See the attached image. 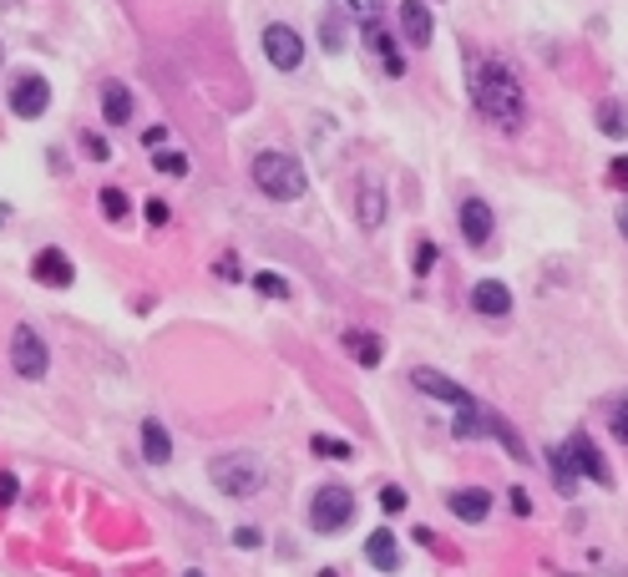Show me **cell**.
I'll use <instances>...</instances> for the list:
<instances>
[{"mask_svg":"<svg viewBox=\"0 0 628 577\" xmlns=\"http://www.w3.org/2000/svg\"><path fill=\"white\" fill-rule=\"evenodd\" d=\"M563 456H568L573 476H588L593 486H613V471H608V461L598 456V446H593L588 431H573V436L563 441Z\"/></svg>","mask_w":628,"mask_h":577,"instance_id":"52a82bcc","label":"cell"},{"mask_svg":"<svg viewBox=\"0 0 628 577\" xmlns=\"http://www.w3.org/2000/svg\"><path fill=\"white\" fill-rule=\"evenodd\" d=\"M547 466H553V476H558V486H563V491H573V466H568L563 446H553V451H547Z\"/></svg>","mask_w":628,"mask_h":577,"instance_id":"4316f807","label":"cell"},{"mask_svg":"<svg viewBox=\"0 0 628 577\" xmlns=\"http://www.w3.org/2000/svg\"><path fill=\"white\" fill-rule=\"evenodd\" d=\"M142 456H147L152 466H163V461L173 456V441H168L163 421H142Z\"/></svg>","mask_w":628,"mask_h":577,"instance_id":"44dd1931","label":"cell"},{"mask_svg":"<svg viewBox=\"0 0 628 577\" xmlns=\"http://www.w3.org/2000/svg\"><path fill=\"white\" fill-rule=\"evenodd\" d=\"M471 102H477V112L502 127V132H522L527 122V92H522V81L507 61H471Z\"/></svg>","mask_w":628,"mask_h":577,"instance_id":"6da1fadb","label":"cell"},{"mask_svg":"<svg viewBox=\"0 0 628 577\" xmlns=\"http://www.w3.org/2000/svg\"><path fill=\"white\" fill-rule=\"evenodd\" d=\"M340 340H345V350H350L365 370H375V365H380V355H385L380 335H370V329H350V335H340Z\"/></svg>","mask_w":628,"mask_h":577,"instance_id":"d6986e66","label":"cell"},{"mask_svg":"<svg viewBox=\"0 0 628 577\" xmlns=\"http://www.w3.org/2000/svg\"><path fill=\"white\" fill-rule=\"evenodd\" d=\"M471 309H477L482 319H507L512 314V289L502 279H482L477 289H471Z\"/></svg>","mask_w":628,"mask_h":577,"instance_id":"7c38bea8","label":"cell"},{"mask_svg":"<svg viewBox=\"0 0 628 577\" xmlns=\"http://www.w3.org/2000/svg\"><path fill=\"white\" fill-rule=\"evenodd\" d=\"M254 183H259V193H269L274 203H294V198H304V168H299V157H289V152H259L254 157Z\"/></svg>","mask_w":628,"mask_h":577,"instance_id":"7a4b0ae2","label":"cell"},{"mask_svg":"<svg viewBox=\"0 0 628 577\" xmlns=\"http://www.w3.org/2000/svg\"><path fill=\"white\" fill-rule=\"evenodd\" d=\"M451 431L461 436V441H477V436H492V426H487V410L471 400V405H461L456 410V421H451Z\"/></svg>","mask_w":628,"mask_h":577,"instance_id":"ffe728a7","label":"cell"},{"mask_svg":"<svg viewBox=\"0 0 628 577\" xmlns=\"http://www.w3.org/2000/svg\"><path fill=\"white\" fill-rule=\"evenodd\" d=\"M401 31H406L411 46H431V36H436L431 6H421V0H406V6H401Z\"/></svg>","mask_w":628,"mask_h":577,"instance_id":"5bb4252c","label":"cell"},{"mask_svg":"<svg viewBox=\"0 0 628 577\" xmlns=\"http://www.w3.org/2000/svg\"><path fill=\"white\" fill-rule=\"evenodd\" d=\"M254 289L269 299H289V279L284 274H254Z\"/></svg>","mask_w":628,"mask_h":577,"instance_id":"484cf974","label":"cell"},{"mask_svg":"<svg viewBox=\"0 0 628 577\" xmlns=\"http://www.w3.org/2000/svg\"><path fill=\"white\" fill-rule=\"evenodd\" d=\"M618 233H623V238H628V213H618Z\"/></svg>","mask_w":628,"mask_h":577,"instance_id":"f35d334b","label":"cell"},{"mask_svg":"<svg viewBox=\"0 0 628 577\" xmlns=\"http://www.w3.org/2000/svg\"><path fill=\"white\" fill-rule=\"evenodd\" d=\"M264 56H269L274 71H299V61H304V41H299V31L284 26V21L264 26Z\"/></svg>","mask_w":628,"mask_h":577,"instance_id":"ba28073f","label":"cell"},{"mask_svg":"<svg viewBox=\"0 0 628 577\" xmlns=\"http://www.w3.org/2000/svg\"><path fill=\"white\" fill-rule=\"evenodd\" d=\"M132 92L122 87V81H107V87H102V117L112 122V127H127L132 122Z\"/></svg>","mask_w":628,"mask_h":577,"instance_id":"ac0fdd59","label":"cell"},{"mask_svg":"<svg viewBox=\"0 0 628 577\" xmlns=\"http://www.w3.org/2000/svg\"><path fill=\"white\" fill-rule=\"evenodd\" d=\"M598 132L613 137V142H623V137H628V107H623V102H603V107H598Z\"/></svg>","mask_w":628,"mask_h":577,"instance_id":"7402d4cb","label":"cell"},{"mask_svg":"<svg viewBox=\"0 0 628 577\" xmlns=\"http://www.w3.org/2000/svg\"><path fill=\"white\" fill-rule=\"evenodd\" d=\"M340 41H345V31L335 21H325V46H340Z\"/></svg>","mask_w":628,"mask_h":577,"instance_id":"74e56055","label":"cell"},{"mask_svg":"<svg viewBox=\"0 0 628 577\" xmlns=\"http://www.w3.org/2000/svg\"><path fill=\"white\" fill-rule=\"evenodd\" d=\"M380 507H385V512H401V507H406V491H401V486H385V491H380Z\"/></svg>","mask_w":628,"mask_h":577,"instance_id":"1f68e13d","label":"cell"},{"mask_svg":"<svg viewBox=\"0 0 628 577\" xmlns=\"http://www.w3.org/2000/svg\"><path fill=\"white\" fill-rule=\"evenodd\" d=\"M102 208H107V218H127V193L122 188H102Z\"/></svg>","mask_w":628,"mask_h":577,"instance_id":"83f0119b","label":"cell"},{"mask_svg":"<svg viewBox=\"0 0 628 577\" xmlns=\"http://www.w3.org/2000/svg\"><path fill=\"white\" fill-rule=\"evenodd\" d=\"M168 218H173V208H168L163 198H152V203H147V223H152V228H163Z\"/></svg>","mask_w":628,"mask_h":577,"instance_id":"4dcf8cb0","label":"cell"},{"mask_svg":"<svg viewBox=\"0 0 628 577\" xmlns=\"http://www.w3.org/2000/svg\"><path fill=\"white\" fill-rule=\"evenodd\" d=\"M456 223H461V238L471 243V249H487V238H492V228H497L487 198H466L461 213H456Z\"/></svg>","mask_w":628,"mask_h":577,"instance_id":"9c48e42d","label":"cell"},{"mask_svg":"<svg viewBox=\"0 0 628 577\" xmlns=\"http://www.w3.org/2000/svg\"><path fill=\"white\" fill-rule=\"evenodd\" d=\"M507 497H512V512H517V517H527V512H532V497H527L522 486H517V491H507Z\"/></svg>","mask_w":628,"mask_h":577,"instance_id":"e575fe53","label":"cell"},{"mask_svg":"<svg viewBox=\"0 0 628 577\" xmlns=\"http://www.w3.org/2000/svg\"><path fill=\"white\" fill-rule=\"evenodd\" d=\"M360 36H365V46L385 61V71H390V76H401V71H406V61L396 56V46H390V36H385V26H380V21H360Z\"/></svg>","mask_w":628,"mask_h":577,"instance_id":"e0dca14e","label":"cell"},{"mask_svg":"<svg viewBox=\"0 0 628 577\" xmlns=\"http://www.w3.org/2000/svg\"><path fill=\"white\" fill-rule=\"evenodd\" d=\"M46 107H51V81L41 71H21L11 81V112L21 122H36V117H46Z\"/></svg>","mask_w":628,"mask_h":577,"instance_id":"8992f818","label":"cell"},{"mask_svg":"<svg viewBox=\"0 0 628 577\" xmlns=\"http://www.w3.org/2000/svg\"><path fill=\"white\" fill-rule=\"evenodd\" d=\"M183 577H203V572H198V567H193V572H183Z\"/></svg>","mask_w":628,"mask_h":577,"instance_id":"ab89813d","label":"cell"},{"mask_svg":"<svg viewBox=\"0 0 628 577\" xmlns=\"http://www.w3.org/2000/svg\"><path fill=\"white\" fill-rule=\"evenodd\" d=\"M31 279L46 284V289H71V284H76V269H71V259H66L61 249H41V254L31 259Z\"/></svg>","mask_w":628,"mask_h":577,"instance_id":"8fae6325","label":"cell"},{"mask_svg":"<svg viewBox=\"0 0 628 577\" xmlns=\"http://www.w3.org/2000/svg\"><path fill=\"white\" fill-rule=\"evenodd\" d=\"M365 562H375L380 572H401V547H396V532H370L365 537Z\"/></svg>","mask_w":628,"mask_h":577,"instance_id":"2e32d148","label":"cell"},{"mask_svg":"<svg viewBox=\"0 0 628 577\" xmlns=\"http://www.w3.org/2000/svg\"><path fill=\"white\" fill-rule=\"evenodd\" d=\"M309 451L325 461H350V441H335V436H309Z\"/></svg>","mask_w":628,"mask_h":577,"instance_id":"603a6c76","label":"cell"},{"mask_svg":"<svg viewBox=\"0 0 628 577\" xmlns=\"http://www.w3.org/2000/svg\"><path fill=\"white\" fill-rule=\"evenodd\" d=\"M208 476H213V486L223 491V497H233V502H249L254 491L264 486V466H259V456H249V451L213 456V461H208Z\"/></svg>","mask_w":628,"mask_h":577,"instance_id":"3957f363","label":"cell"},{"mask_svg":"<svg viewBox=\"0 0 628 577\" xmlns=\"http://www.w3.org/2000/svg\"><path fill=\"white\" fill-rule=\"evenodd\" d=\"M350 517H355V497H350L345 486H320V491H314V502H309V527L320 532V537L350 527Z\"/></svg>","mask_w":628,"mask_h":577,"instance_id":"277c9868","label":"cell"},{"mask_svg":"<svg viewBox=\"0 0 628 577\" xmlns=\"http://www.w3.org/2000/svg\"><path fill=\"white\" fill-rule=\"evenodd\" d=\"M21 497V481H16V471H0V507H11Z\"/></svg>","mask_w":628,"mask_h":577,"instance_id":"f546056e","label":"cell"},{"mask_svg":"<svg viewBox=\"0 0 628 577\" xmlns=\"http://www.w3.org/2000/svg\"><path fill=\"white\" fill-rule=\"evenodd\" d=\"M11 365H16L21 380H46V370H51V350H46V340L36 335L31 324H16V335H11Z\"/></svg>","mask_w":628,"mask_h":577,"instance_id":"5b68a950","label":"cell"},{"mask_svg":"<svg viewBox=\"0 0 628 577\" xmlns=\"http://www.w3.org/2000/svg\"><path fill=\"white\" fill-rule=\"evenodd\" d=\"M608 173H613V183H618V188H628V157H618Z\"/></svg>","mask_w":628,"mask_h":577,"instance_id":"8d00e7d4","label":"cell"},{"mask_svg":"<svg viewBox=\"0 0 628 577\" xmlns=\"http://www.w3.org/2000/svg\"><path fill=\"white\" fill-rule=\"evenodd\" d=\"M82 152H87V157H97V162H102V157H107V152H112V147H107V142H102V137H92V132H82Z\"/></svg>","mask_w":628,"mask_h":577,"instance_id":"d6a6232c","label":"cell"},{"mask_svg":"<svg viewBox=\"0 0 628 577\" xmlns=\"http://www.w3.org/2000/svg\"><path fill=\"white\" fill-rule=\"evenodd\" d=\"M411 380H416V390H426V395H436V400H451L456 410L471 405V395H466L456 380H446L441 370H411Z\"/></svg>","mask_w":628,"mask_h":577,"instance_id":"9a60e30c","label":"cell"},{"mask_svg":"<svg viewBox=\"0 0 628 577\" xmlns=\"http://www.w3.org/2000/svg\"><path fill=\"white\" fill-rule=\"evenodd\" d=\"M431 264H436V243H431V238H421V243H416L411 269H416V274H431Z\"/></svg>","mask_w":628,"mask_h":577,"instance_id":"f1b7e54d","label":"cell"},{"mask_svg":"<svg viewBox=\"0 0 628 577\" xmlns=\"http://www.w3.org/2000/svg\"><path fill=\"white\" fill-rule=\"evenodd\" d=\"M355 218H360V228H370V233L385 223V188H380L375 173H360V178H355Z\"/></svg>","mask_w":628,"mask_h":577,"instance_id":"30bf717a","label":"cell"},{"mask_svg":"<svg viewBox=\"0 0 628 577\" xmlns=\"http://www.w3.org/2000/svg\"><path fill=\"white\" fill-rule=\"evenodd\" d=\"M608 431L628 446V395H618V400H608Z\"/></svg>","mask_w":628,"mask_h":577,"instance_id":"cb8c5ba5","label":"cell"},{"mask_svg":"<svg viewBox=\"0 0 628 577\" xmlns=\"http://www.w3.org/2000/svg\"><path fill=\"white\" fill-rule=\"evenodd\" d=\"M142 142H147V147H163V142H168V127H147Z\"/></svg>","mask_w":628,"mask_h":577,"instance_id":"d590c367","label":"cell"},{"mask_svg":"<svg viewBox=\"0 0 628 577\" xmlns=\"http://www.w3.org/2000/svg\"><path fill=\"white\" fill-rule=\"evenodd\" d=\"M451 517L456 522H487L492 517V491H482V486H461V491H451Z\"/></svg>","mask_w":628,"mask_h":577,"instance_id":"4fadbf2b","label":"cell"},{"mask_svg":"<svg viewBox=\"0 0 628 577\" xmlns=\"http://www.w3.org/2000/svg\"><path fill=\"white\" fill-rule=\"evenodd\" d=\"M233 542H239V547H259L264 532H259V527H239V532H233Z\"/></svg>","mask_w":628,"mask_h":577,"instance_id":"836d02e7","label":"cell"},{"mask_svg":"<svg viewBox=\"0 0 628 577\" xmlns=\"http://www.w3.org/2000/svg\"><path fill=\"white\" fill-rule=\"evenodd\" d=\"M152 168L163 173V178H188V157H183V152H157Z\"/></svg>","mask_w":628,"mask_h":577,"instance_id":"d4e9b609","label":"cell"}]
</instances>
